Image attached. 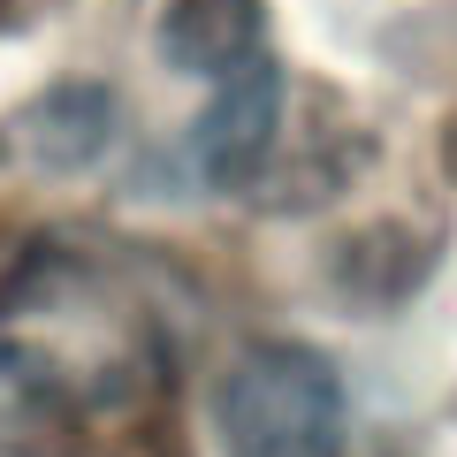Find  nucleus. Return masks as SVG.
Masks as SVG:
<instances>
[{
	"label": "nucleus",
	"instance_id": "obj_4",
	"mask_svg": "<svg viewBox=\"0 0 457 457\" xmlns=\"http://www.w3.org/2000/svg\"><path fill=\"white\" fill-rule=\"evenodd\" d=\"M23 137H31L38 161L54 168H77V161H99L114 145V99L99 84H62L54 99H38L23 114Z\"/></svg>",
	"mask_w": 457,
	"mask_h": 457
},
{
	"label": "nucleus",
	"instance_id": "obj_3",
	"mask_svg": "<svg viewBox=\"0 0 457 457\" xmlns=\"http://www.w3.org/2000/svg\"><path fill=\"white\" fill-rule=\"evenodd\" d=\"M221 457H351L343 374L305 343H252L213 389Z\"/></svg>",
	"mask_w": 457,
	"mask_h": 457
},
{
	"label": "nucleus",
	"instance_id": "obj_2",
	"mask_svg": "<svg viewBox=\"0 0 457 457\" xmlns=\"http://www.w3.org/2000/svg\"><path fill=\"white\" fill-rule=\"evenodd\" d=\"M153 38L176 77L198 84L176 168L213 198L312 206L343 183V122L297 114V77L282 69L260 0H153Z\"/></svg>",
	"mask_w": 457,
	"mask_h": 457
},
{
	"label": "nucleus",
	"instance_id": "obj_1",
	"mask_svg": "<svg viewBox=\"0 0 457 457\" xmlns=\"http://www.w3.org/2000/svg\"><path fill=\"white\" fill-rule=\"evenodd\" d=\"M176 404V343L137 282L77 245L0 275V457H145Z\"/></svg>",
	"mask_w": 457,
	"mask_h": 457
}]
</instances>
